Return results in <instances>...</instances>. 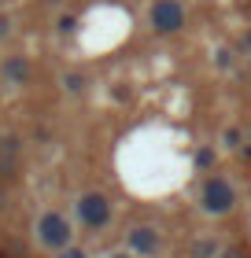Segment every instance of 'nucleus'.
Returning a JSON list of instances; mask_svg holds the SVG:
<instances>
[{
  "instance_id": "obj_11",
  "label": "nucleus",
  "mask_w": 251,
  "mask_h": 258,
  "mask_svg": "<svg viewBox=\"0 0 251 258\" xmlns=\"http://www.w3.org/2000/svg\"><path fill=\"white\" fill-rule=\"evenodd\" d=\"M63 89L67 92H81V89H85V78H81V74H67L63 78Z\"/></svg>"
},
{
  "instance_id": "obj_17",
  "label": "nucleus",
  "mask_w": 251,
  "mask_h": 258,
  "mask_svg": "<svg viewBox=\"0 0 251 258\" xmlns=\"http://www.w3.org/2000/svg\"><path fill=\"white\" fill-rule=\"evenodd\" d=\"M247 137H251V125H247Z\"/></svg>"
},
{
  "instance_id": "obj_12",
  "label": "nucleus",
  "mask_w": 251,
  "mask_h": 258,
  "mask_svg": "<svg viewBox=\"0 0 251 258\" xmlns=\"http://www.w3.org/2000/svg\"><path fill=\"white\" fill-rule=\"evenodd\" d=\"M214 63H218L222 70H225V67H233V48H222V52H218V59H214Z\"/></svg>"
},
{
  "instance_id": "obj_4",
  "label": "nucleus",
  "mask_w": 251,
  "mask_h": 258,
  "mask_svg": "<svg viewBox=\"0 0 251 258\" xmlns=\"http://www.w3.org/2000/svg\"><path fill=\"white\" fill-rule=\"evenodd\" d=\"M148 26L159 33V37H170V33L185 30V4L181 0H155L148 11Z\"/></svg>"
},
{
  "instance_id": "obj_8",
  "label": "nucleus",
  "mask_w": 251,
  "mask_h": 258,
  "mask_svg": "<svg viewBox=\"0 0 251 258\" xmlns=\"http://www.w3.org/2000/svg\"><path fill=\"white\" fill-rule=\"evenodd\" d=\"M214 159H218V155H214V148H199V151H196V166H199V170H211Z\"/></svg>"
},
{
  "instance_id": "obj_16",
  "label": "nucleus",
  "mask_w": 251,
  "mask_h": 258,
  "mask_svg": "<svg viewBox=\"0 0 251 258\" xmlns=\"http://www.w3.org/2000/svg\"><path fill=\"white\" fill-rule=\"evenodd\" d=\"M111 258H133V254H111Z\"/></svg>"
},
{
  "instance_id": "obj_3",
  "label": "nucleus",
  "mask_w": 251,
  "mask_h": 258,
  "mask_svg": "<svg viewBox=\"0 0 251 258\" xmlns=\"http://www.w3.org/2000/svg\"><path fill=\"white\" fill-rule=\"evenodd\" d=\"M233 203H236V188L225 177H218V173L199 184V210H203V214L222 218V214H229V210H233Z\"/></svg>"
},
{
  "instance_id": "obj_9",
  "label": "nucleus",
  "mask_w": 251,
  "mask_h": 258,
  "mask_svg": "<svg viewBox=\"0 0 251 258\" xmlns=\"http://www.w3.org/2000/svg\"><path fill=\"white\" fill-rule=\"evenodd\" d=\"M222 140H225V144H229V148H244V133H240V129H225V133H222Z\"/></svg>"
},
{
  "instance_id": "obj_2",
  "label": "nucleus",
  "mask_w": 251,
  "mask_h": 258,
  "mask_svg": "<svg viewBox=\"0 0 251 258\" xmlns=\"http://www.w3.org/2000/svg\"><path fill=\"white\" fill-rule=\"evenodd\" d=\"M74 214L81 221V229H92V232H100L111 225V214H115V207H111V199H107L104 192H81L74 199Z\"/></svg>"
},
{
  "instance_id": "obj_13",
  "label": "nucleus",
  "mask_w": 251,
  "mask_h": 258,
  "mask_svg": "<svg viewBox=\"0 0 251 258\" xmlns=\"http://www.w3.org/2000/svg\"><path fill=\"white\" fill-rule=\"evenodd\" d=\"M59 258H89V254L81 251V247H63V251H59Z\"/></svg>"
},
{
  "instance_id": "obj_7",
  "label": "nucleus",
  "mask_w": 251,
  "mask_h": 258,
  "mask_svg": "<svg viewBox=\"0 0 251 258\" xmlns=\"http://www.w3.org/2000/svg\"><path fill=\"white\" fill-rule=\"evenodd\" d=\"M218 251H222L218 240H196L192 243V258H218Z\"/></svg>"
},
{
  "instance_id": "obj_1",
  "label": "nucleus",
  "mask_w": 251,
  "mask_h": 258,
  "mask_svg": "<svg viewBox=\"0 0 251 258\" xmlns=\"http://www.w3.org/2000/svg\"><path fill=\"white\" fill-rule=\"evenodd\" d=\"M33 236H37L41 247L63 251V247H70V240H74V225H70L59 210H44L37 218V225H33Z\"/></svg>"
},
{
  "instance_id": "obj_10",
  "label": "nucleus",
  "mask_w": 251,
  "mask_h": 258,
  "mask_svg": "<svg viewBox=\"0 0 251 258\" xmlns=\"http://www.w3.org/2000/svg\"><path fill=\"white\" fill-rule=\"evenodd\" d=\"M56 30H59V33H63V37H70V33H74V30H78V19H74V15H63V19H59V22H56Z\"/></svg>"
},
{
  "instance_id": "obj_15",
  "label": "nucleus",
  "mask_w": 251,
  "mask_h": 258,
  "mask_svg": "<svg viewBox=\"0 0 251 258\" xmlns=\"http://www.w3.org/2000/svg\"><path fill=\"white\" fill-rule=\"evenodd\" d=\"M129 96H133L129 89H115V100H118V103H129Z\"/></svg>"
},
{
  "instance_id": "obj_5",
  "label": "nucleus",
  "mask_w": 251,
  "mask_h": 258,
  "mask_svg": "<svg viewBox=\"0 0 251 258\" xmlns=\"http://www.w3.org/2000/svg\"><path fill=\"white\" fill-rule=\"evenodd\" d=\"M126 243H129V251H133V254L152 258L155 251H159V232H155L152 225H137V229L126 232Z\"/></svg>"
},
{
  "instance_id": "obj_6",
  "label": "nucleus",
  "mask_w": 251,
  "mask_h": 258,
  "mask_svg": "<svg viewBox=\"0 0 251 258\" xmlns=\"http://www.w3.org/2000/svg\"><path fill=\"white\" fill-rule=\"evenodd\" d=\"M30 74H33V67H30L26 55H8V59H4V78H8V85H26Z\"/></svg>"
},
{
  "instance_id": "obj_14",
  "label": "nucleus",
  "mask_w": 251,
  "mask_h": 258,
  "mask_svg": "<svg viewBox=\"0 0 251 258\" xmlns=\"http://www.w3.org/2000/svg\"><path fill=\"white\" fill-rule=\"evenodd\" d=\"M8 37H11V19L0 15V41H8Z\"/></svg>"
}]
</instances>
